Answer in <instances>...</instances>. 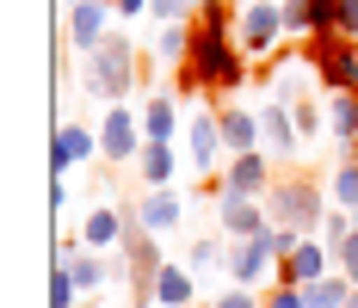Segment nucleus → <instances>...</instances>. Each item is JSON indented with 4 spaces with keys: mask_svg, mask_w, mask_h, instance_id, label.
<instances>
[{
    "mask_svg": "<svg viewBox=\"0 0 358 308\" xmlns=\"http://www.w3.org/2000/svg\"><path fill=\"white\" fill-rule=\"evenodd\" d=\"M235 13L241 6H229V0H204V13H198V43H192V62L185 68H173L179 93H210V99H222V93H235V87H248V50L235 43Z\"/></svg>",
    "mask_w": 358,
    "mask_h": 308,
    "instance_id": "1",
    "label": "nucleus"
},
{
    "mask_svg": "<svg viewBox=\"0 0 358 308\" xmlns=\"http://www.w3.org/2000/svg\"><path fill=\"white\" fill-rule=\"evenodd\" d=\"M266 216L278 222V228H296V235H322V216H327V204H322V179L315 173H278L272 179V191H266Z\"/></svg>",
    "mask_w": 358,
    "mask_h": 308,
    "instance_id": "2",
    "label": "nucleus"
},
{
    "mask_svg": "<svg viewBox=\"0 0 358 308\" xmlns=\"http://www.w3.org/2000/svg\"><path fill=\"white\" fill-rule=\"evenodd\" d=\"M136 50H130V31H111L93 56H87V93L93 99H106V105H124L130 93H136V62H130Z\"/></svg>",
    "mask_w": 358,
    "mask_h": 308,
    "instance_id": "3",
    "label": "nucleus"
},
{
    "mask_svg": "<svg viewBox=\"0 0 358 308\" xmlns=\"http://www.w3.org/2000/svg\"><path fill=\"white\" fill-rule=\"evenodd\" d=\"M315 80H322V93H358V37H340V31H315L303 37V50H296Z\"/></svg>",
    "mask_w": 358,
    "mask_h": 308,
    "instance_id": "4",
    "label": "nucleus"
},
{
    "mask_svg": "<svg viewBox=\"0 0 358 308\" xmlns=\"http://www.w3.org/2000/svg\"><path fill=\"white\" fill-rule=\"evenodd\" d=\"M285 0H241L235 13V43L248 50V62H272L285 50Z\"/></svg>",
    "mask_w": 358,
    "mask_h": 308,
    "instance_id": "5",
    "label": "nucleus"
},
{
    "mask_svg": "<svg viewBox=\"0 0 358 308\" xmlns=\"http://www.w3.org/2000/svg\"><path fill=\"white\" fill-rule=\"evenodd\" d=\"M148 148V136H143V111H130V105H106V124H99V154L106 161H136Z\"/></svg>",
    "mask_w": 358,
    "mask_h": 308,
    "instance_id": "6",
    "label": "nucleus"
},
{
    "mask_svg": "<svg viewBox=\"0 0 358 308\" xmlns=\"http://www.w3.org/2000/svg\"><path fill=\"white\" fill-rule=\"evenodd\" d=\"M272 179H278V161H272L266 148H253V154H229V167H222V179H216V198H222V191L266 198V191H272Z\"/></svg>",
    "mask_w": 358,
    "mask_h": 308,
    "instance_id": "7",
    "label": "nucleus"
},
{
    "mask_svg": "<svg viewBox=\"0 0 358 308\" xmlns=\"http://www.w3.org/2000/svg\"><path fill=\"white\" fill-rule=\"evenodd\" d=\"M259 228H272L266 198H241V191H222L216 198V235L222 240H253Z\"/></svg>",
    "mask_w": 358,
    "mask_h": 308,
    "instance_id": "8",
    "label": "nucleus"
},
{
    "mask_svg": "<svg viewBox=\"0 0 358 308\" xmlns=\"http://www.w3.org/2000/svg\"><path fill=\"white\" fill-rule=\"evenodd\" d=\"M111 19H117L111 0H80V6H69V50H74V56H93V50L117 31Z\"/></svg>",
    "mask_w": 358,
    "mask_h": 308,
    "instance_id": "9",
    "label": "nucleus"
},
{
    "mask_svg": "<svg viewBox=\"0 0 358 308\" xmlns=\"http://www.w3.org/2000/svg\"><path fill=\"white\" fill-rule=\"evenodd\" d=\"M259 148H266L272 161H296V154H303V130H296L290 105H278V99L259 105Z\"/></svg>",
    "mask_w": 358,
    "mask_h": 308,
    "instance_id": "10",
    "label": "nucleus"
},
{
    "mask_svg": "<svg viewBox=\"0 0 358 308\" xmlns=\"http://www.w3.org/2000/svg\"><path fill=\"white\" fill-rule=\"evenodd\" d=\"M99 154V130H87V124H62L56 142H50V179H69L74 167H87Z\"/></svg>",
    "mask_w": 358,
    "mask_h": 308,
    "instance_id": "11",
    "label": "nucleus"
},
{
    "mask_svg": "<svg viewBox=\"0 0 358 308\" xmlns=\"http://www.w3.org/2000/svg\"><path fill=\"white\" fill-rule=\"evenodd\" d=\"M185 148H192V167H198V173H216V161H229L222 124H216V105H204V111L185 117Z\"/></svg>",
    "mask_w": 358,
    "mask_h": 308,
    "instance_id": "12",
    "label": "nucleus"
},
{
    "mask_svg": "<svg viewBox=\"0 0 358 308\" xmlns=\"http://www.w3.org/2000/svg\"><path fill=\"white\" fill-rule=\"evenodd\" d=\"M266 235V228H259ZM229 240V284H248V290H259V284H272V253H266V240Z\"/></svg>",
    "mask_w": 358,
    "mask_h": 308,
    "instance_id": "13",
    "label": "nucleus"
},
{
    "mask_svg": "<svg viewBox=\"0 0 358 308\" xmlns=\"http://www.w3.org/2000/svg\"><path fill=\"white\" fill-rule=\"evenodd\" d=\"M327 272H334V247H322V240L309 235V240L285 259V265L272 272V284H296V290H309V284H315V277H327Z\"/></svg>",
    "mask_w": 358,
    "mask_h": 308,
    "instance_id": "14",
    "label": "nucleus"
},
{
    "mask_svg": "<svg viewBox=\"0 0 358 308\" xmlns=\"http://www.w3.org/2000/svg\"><path fill=\"white\" fill-rule=\"evenodd\" d=\"M136 210H143V228H148V235L167 240V235L179 228V216H185V198H179L173 185H148V198H143Z\"/></svg>",
    "mask_w": 358,
    "mask_h": 308,
    "instance_id": "15",
    "label": "nucleus"
},
{
    "mask_svg": "<svg viewBox=\"0 0 358 308\" xmlns=\"http://www.w3.org/2000/svg\"><path fill=\"white\" fill-rule=\"evenodd\" d=\"M216 124H222V148L229 154H253L259 148V111H248V105H216Z\"/></svg>",
    "mask_w": 358,
    "mask_h": 308,
    "instance_id": "16",
    "label": "nucleus"
},
{
    "mask_svg": "<svg viewBox=\"0 0 358 308\" xmlns=\"http://www.w3.org/2000/svg\"><path fill=\"white\" fill-rule=\"evenodd\" d=\"M334 13H340V0H285V31L290 37L334 31Z\"/></svg>",
    "mask_w": 358,
    "mask_h": 308,
    "instance_id": "17",
    "label": "nucleus"
},
{
    "mask_svg": "<svg viewBox=\"0 0 358 308\" xmlns=\"http://www.w3.org/2000/svg\"><path fill=\"white\" fill-rule=\"evenodd\" d=\"M117 235H124V210L117 204H99L80 216V240L93 247V253H117Z\"/></svg>",
    "mask_w": 358,
    "mask_h": 308,
    "instance_id": "18",
    "label": "nucleus"
},
{
    "mask_svg": "<svg viewBox=\"0 0 358 308\" xmlns=\"http://www.w3.org/2000/svg\"><path fill=\"white\" fill-rule=\"evenodd\" d=\"M192 43H198V19H173V25L155 31V56H161L167 68H185V62H192Z\"/></svg>",
    "mask_w": 358,
    "mask_h": 308,
    "instance_id": "19",
    "label": "nucleus"
},
{
    "mask_svg": "<svg viewBox=\"0 0 358 308\" xmlns=\"http://www.w3.org/2000/svg\"><path fill=\"white\" fill-rule=\"evenodd\" d=\"M192 302H198V277L167 259L161 277H155V308H192Z\"/></svg>",
    "mask_w": 358,
    "mask_h": 308,
    "instance_id": "20",
    "label": "nucleus"
},
{
    "mask_svg": "<svg viewBox=\"0 0 358 308\" xmlns=\"http://www.w3.org/2000/svg\"><path fill=\"white\" fill-rule=\"evenodd\" d=\"M136 111H143V136H148V142H173V130H179V105L167 99V93H161V99H143Z\"/></svg>",
    "mask_w": 358,
    "mask_h": 308,
    "instance_id": "21",
    "label": "nucleus"
},
{
    "mask_svg": "<svg viewBox=\"0 0 358 308\" xmlns=\"http://www.w3.org/2000/svg\"><path fill=\"white\" fill-rule=\"evenodd\" d=\"M136 173H143L148 185H173V173H179V154H173V142H148L143 154H136Z\"/></svg>",
    "mask_w": 358,
    "mask_h": 308,
    "instance_id": "22",
    "label": "nucleus"
},
{
    "mask_svg": "<svg viewBox=\"0 0 358 308\" xmlns=\"http://www.w3.org/2000/svg\"><path fill=\"white\" fill-rule=\"evenodd\" d=\"M352 290H358V284H352L346 272H340V265H334V272H327V277H315V284H309L303 296H309V308H346V302H352Z\"/></svg>",
    "mask_w": 358,
    "mask_h": 308,
    "instance_id": "23",
    "label": "nucleus"
},
{
    "mask_svg": "<svg viewBox=\"0 0 358 308\" xmlns=\"http://www.w3.org/2000/svg\"><path fill=\"white\" fill-rule=\"evenodd\" d=\"M216 265H229V240H222V235H204V240L185 247V272H192V277H210Z\"/></svg>",
    "mask_w": 358,
    "mask_h": 308,
    "instance_id": "24",
    "label": "nucleus"
},
{
    "mask_svg": "<svg viewBox=\"0 0 358 308\" xmlns=\"http://www.w3.org/2000/svg\"><path fill=\"white\" fill-rule=\"evenodd\" d=\"M327 198L340 210H358V161H340V167L327 173Z\"/></svg>",
    "mask_w": 358,
    "mask_h": 308,
    "instance_id": "25",
    "label": "nucleus"
},
{
    "mask_svg": "<svg viewBox=\"0 0 358 308\" xmlns=\"http://www.w3.org/2000/svg\"><path fill=\"white\" fill-rule=\"evenodd\" d=\"M358 228H352V210H340V204H327V216H322V247H334V253H340V247H346V240H352Z\"/></svg>",
    "mask_w": 358,
    "mask_h": 308,
    "instance_id": "26",
    "label": "nucleus"
},
{
    "mask_svg": "<svg viewBox=\"0 0 358 308\" xmlns=\"http://www.w3.org/2000/svg\"><path fill=\"white\" fill-rule=\"evenodd\" d=\"M74 296H80V284H74V272L56 259V265H50V308H74Z\"/></svg>",
    "mask_w": 358,
    "mask_h": 308,
    "instance_id": "27",
    "label": "nucleus"
},
{
    "mask_svg": "<svg viewBox=\"0 0 358 308\" xmlns=\"http://www.w3.org/2000/svg\"><path fill=\"white\" fill-rule=\"evenodd\" d=\"M148 13H155L161 25H173V19H198L204 0H148Z\"/></svg>",
    "mask_w": 358,
    "mask_h": 308,
    "instance_id": "28",
    "label": "nucleus"
},
{
    "mask_svg": "<svg viewBox=\"0 0 358 308\" xmlns=\"http://www.w3.org/2000/svg\"><path fill=\"white\" fill-rule=\"evenodd\" d=\"M266 308H309V296L296 290V284H266V296H259Z\"/></svg>",
    "mask_w": 358,
    "mask_h": 308,
    "instance_id": "29",
    "label": "nucleus"
},
{
    "mask_svg": "<svg viewBox=\"0 0 358 308\" xmlns=\"http://www.w3.org/2000/svg\"><path fill=\"white\" fill-rule=\"evenodd\" d=\"M210 308H266V302H259V290H248V284H229Z\"/></svg>",
    "mask_w": 358,
    "mask_h": 308,
    "instance_id": "30",
    "label": "nucleus"
},
{
    "mask_svg": "<svg viewBox=\"0 0 358 308\" xmlns=\"http://www.w3.org/2000/svg\"><path fill=\"white\" fill-rule=\"evenodd\" d=\"M334 31H340V37H358V0H340V13H334Z\"/></svg>",
    "mask_w": 358,
    "mask_h": 308,
    "instance_id": "31",
    "label": "nucleus"
},
{
    "mask_svg": "<svg viewBox=\"0 0 358 308\" xmlns=\"http://www.w3.org/2000/svg\"><path fill=\"white\" fill-rule=\"evenodd\" d=\"M334 265H340V272H346V277H352V284H358V235L346 240L340 253H334Z\"/></svg>",
    "mask_w": 358,
    "mask_h": 308,
    "instance_id": "32",
    "label": "nucleus"
},
{
    "mask_svg": "<svg viewBox=\"0 0 358 308\" xmlns=\"http://www.w3.org/2000/svg\"><path fill=\"white\" fill-rule=\"evenodd\" d=\"M111 13L117 19H136V13H148V0H111Z\"/></svg>",
    "mask_w": 358,
    "mask_h": 308,
    "instance_id": "33",
    "label": "nucleus"
},
{
    "mask_svg": "<svg viewBox=\"0 0 358 308\" xmlns=\"http://www.w3.org/2000/svg\"><path fill=\"white\" fill-rule=\"evenodd\" d=\"M50 210H69V179H50Z\"/></svg>",
    "mask_w": 358,
    "mask_h": 308,
    "instance_id": "34",
    "label": "nucleus"
},
{
    "mask_svg": "<svg viewBox=\"0 0 358 308\" xmlns=\"http://www.w3.org/2000/svg\"><path fill=\"white\" fill-rule=\"evenodd\" d=\"M346 308H358V290H352V302H346Z\"/></svg>",
    "mask_w": 358,
    "mask_h": 308,
    "instance_id": "35",
    "label": "nucleus"
},
{
    "mask_svg": "<svg viewBox=\"0 0 358 308\" xmlns=\"http://www.w3.org/2000/svg\"><path fill=\"white\" fill-rule=\"evenodd\" d=\"M62 6H80V0H62Z\"/></svg>",
    "mask_w": 358,
    "mask_h": 308,
    "instance_id": "36",
    "label": "nucleus"
},
{
    "mask_svg": "<svg viewBox=\"0 0 358 308\" xmlns=\"http://www.w3.org/2000/svg\"><path fill=\"white\" fill-rule=\"evenodd\" d=\"M352 228H358V210H352Z\"/></svg>",
    "mask_w": 358,
    "mask_h": 308,
    "instance_id": "37",
    "label": "nucleus"
}]
</instances>
